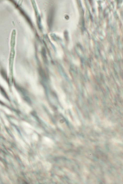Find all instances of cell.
Returning <instances> with one entry per match:
<instances>
[{"instance_id": "obj_3", "label": "cell", "mask_w": 123, "mask_h": 184, "mask_svg": "<svg viewBox=\"0 0 123 184\" xmlns=\"http://www.w3.org/2000/svg\"><path fill=\"white\" fill-rule=\"evenodd\" d=\"M21 104V105L23 109L27 112H29L31 111L32 109L26 103L22 102Z\"/></svg>"}, {"instance_id": "obj_2", "label": "cell", "mask_w": 123, "mask_h": 184, "mask_svg": "<svg viewBox=\"0 0 123 184\" xmlns=\"http://www.w3.org/2000/svg\"><path fill=\"white\" fill-rule=\"evenodd\" d=\"M12 89L14 95L15 97L16 98L17 101L19 104H21L22 103V102L21 98V97L19 94V93L16 89L13 86L12 87Z\"/></svg>"}, {"instance_id": "obj_1", "label": "cell", "mask_w": 123, "mask_h": 184, "mask_svg": "<svg viewBox=\"0 0 123 184\" xmlns=\"http://www.w3.org/2000/svg\"><path fill=\"white\" fill-rule=\"evenodd\" d=\"M29 83H30L31 88L34 94L40 95L44 94V89L41 86L37 83V81L32 75H26Z\"/></svg>"}]
</instances>
